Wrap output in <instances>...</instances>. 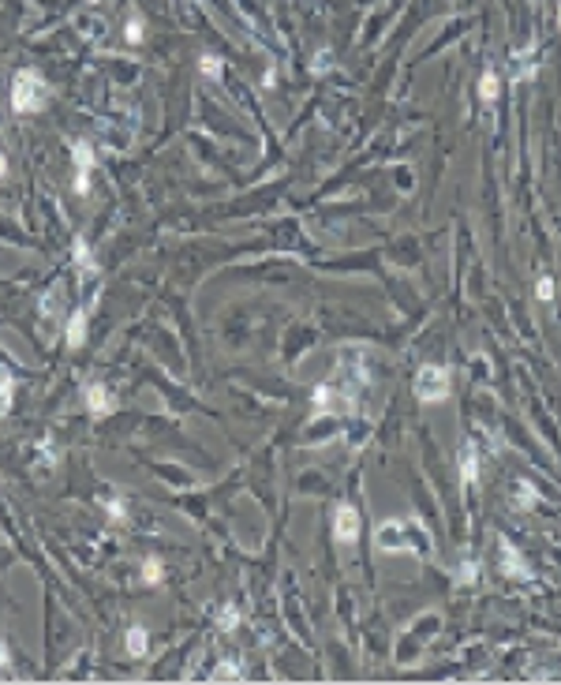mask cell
<instances>
[{
	"instance_id": "4316f807",
	"label": "cell",
	"mask_w": 561,
	"mask_h": 685,
	"mask_svg": "<svg viewBox=\"0 0 561 685\" xmlns=\"http://www.w3.org/2000/svg\"><path fill=\"white\" fill-rule=\"evenodd\" d=\"M195 4H202V0H195Z\"/></svg>"
},
{
	"instance_id": "277c9868",
	"label": "cell",
	"mask_w": 561,
	"mask_h": 685,
	"mask_svg": "<svg viewBox=\"0 0 561 685\" xmlns=\"http://www.w3.org/2000/svg\"><path fill=\"white\" fill-rule=\"evenodd\" d=\"M352 408H356V401H352V393H337L333 386H318L315 390V397H311V412L315 416H325V412H333V416H348Z\"/></svg>"
},
{
	"instance_id": "7c38bea8",
	"label": "cell",
	"mask_w": 561,
	"mask_h": 685,
	"mask_svg": "<svg viewBox=\"0 0 561 685\" xmlns=\"http://www.w3.org/2000/svg\"><path fill=\"white\" fill-rule=\"evenodd\" d=\"M502 558H505V573H509V577H531V573H528V565L516 558L513 543H502Z\"/></svg>"
},
{
	"instance_id": "30bf717a",
	"label": "cell",
	"mask_w": 561,
	"mask_h": 685,
	"mask_svg": "<svg viewBox=\"0 0 561 685\" xmlns=\"http://www.w3.org/2000/svg\"><path fill=\"white\" fill-rule=\"evenodd\" d=\"M75 266H79V273H83L86 281L98 273V266H94V259H90V247H86V240H83V236H79V240H75Z\"/></svg>"
},
{
	"instance_id": "3957f363",
	"label": "cell",
	"mask_w": 561,
	"mask_h": 685,
	"mask_svg": "<svg viewBox=\"0 0 561 685\" xmlns=\"http://www.w3.org/2000/svg\"><path fill=\"white\" fill-rule=\"evenodd\" d=\"M415 397L423 404H441L449 397V367L441 363H427L420 367V375H415Z\"/></svg>"
},
{
	"instance_id": "603a6c76",
	"label": "cell",
	"mask_w": 561,
	"mask_h": 685,
	"mask_svg": "<svg viewBox=\"0 0 561 685\" xmlns=\"http://www.w3.org/2000/svg\"><path fill=\"white\" fill-rule=\"evenodd\" d=\"M109 509H112V521H124V506L120 502H109Z\"/></svg>"
},
{
	"instance_id": "d6986e66",
	"label": "cell",
	"mask_w": 561,
	"mask_h": 685,
	"mask_svg": "<svg viewBox=\"0 0 561 685\" xmlns=\"http://www.w3.org/2000/svg\"><path fill=\"white\" fill-rule=\"evenodd\" d=\"M456 581H461V584H475V581H479V565L468 562L464 570H456Z\"/></svg>"
},
{
	"instance_id": "7a4b0ae2",
	"label": "cell",
	"mask_w": 561,
	"mask_h": 685,
	"mask_svg": "<svg viewBox=\"0 0 561 685\" xmlns=\"http://www.w3.org/2000/svg\"><path fill=\"white\" fill-rule=\"evenodd\" d=\"M49 101V86L34 68H19L11 83V109L16 113H42Z\"/></svg>"
},
{
	"instance_id": "8fae6325",
	"label": "cell",
	"mask_w": 561,
	"mask_h": 685,
	"mask_svg": "<svg viewBox=\"0 0 561 685\" xmlns=\"http://www.w3.org/2000/svg\"><path fill=\"white\" fill-rule=\"evenodd\" d=\"M498 90H502L498 72H482V79H479V98L487 101V105H494V101H498Z\"/></svg>"
},
{
	"instance_id": "44dd1931",
	"label": "cell",
	"mask_w": 561,
	"mask_h": 685,
	"mask_svg": "<svg viewBox=\"0 0 561 685\" xmlns=\"http://www.w3.org/2000/svg\"><path fill=\"white\" fill-rule=\"evenodd\" d=\"M535 296H539V300H550V296H554V281L543 278L539 285H535Z\"/></svg>"
},
{
	"instance_id": "5b68a950",
	"label": "cell",
	"mask_w": 561,
	"mask_h": 685,
	"mask_svg": "<svg viewBox=\"0 0 561 685\" xmlns=\"http://www.w3.org/2000/svg\"><path fill=\"white\" fill-rule=\"evenodd\" d=\"M83 397H86V408H90L94 419H105V416L116 412V397H112V390L105 386V382H90V386L83 390Z\"/></svg>"
},
{
	"instance_id": "4fadbf2b",
	"label": "cell",
	"mask_w": 561,
	"mask_h": 685,
	"mask_svg": "<svg viewBox=\"0 0 561 685\" xmlns=\"http://www.w3.org/2000/svg\"><path fill=\"white\" fill-rule=\"evenodd\" d=\"M127 652H132V655H146V629H142V625L127 629Z\"/></svg>"
},
{
	"instance_id": "7402d4cb",
	"label": "cell",
	"mask_w": 561,
	"mask_h": 685,
	"mask_svg": "<svg viewBox=\"0 0 561 685\" xmlns=\"http://www.w3.org/2000/svg\"><path fill=\"white\" fill-rule=\"evenodd\" d=\"M330 72V49H322L318 52V64H315V75H325Z\"/></svg>"
},
{
	"instance_id": "5bb4252c",
	"label": "cell",
	"mask_w": 561,
	"mask_h": 685,
	"mask_svg": "<svg viewBox=\"0 0 561 685\" xmlns=\"http://www.w3.org/2000/svg\"><path fill=\"white\" fill-rule=\"evenodd\" d=\"M461 465H464V483H475V476H479V457H475L472 446L461 453Z\"/></svg>"
},
{
	"instance_id": "9a60e30c",
	"label": "cell",
	"mask_w": 561,
	"mask_h": 685,
	"mask_svg": "<svg viewBox=\"0 0 561 685\" xmlns=\"http://www.w3.org/2000/svg\"><path fill=\"white\" fill-rule=\"evenodd\" d=\"M236 622H240V611L229 603V607L217 614V629H221V633H232V629H236Z\"/></svg>"
},
{
	"instance_id": "cb8c5ba5",
	"label": "cell",
	"mask_w": 561,
	"mask_h": 685,
	"mask_svg": "<svg viewBox=\"0 0 561 685\" xmlns=\"http://www.w3.org/2000/svg\"><path fill=\"white\" fill-rule=\"evenodd\" d=\"M11 659H8V648H4V640H0V670H4Z\"/></svg>"
},
{
	"instance_id": "9c48e42d",
	"label": "cell",
	"mask_w": 561,
	"mask_h": 685,
	"mask_svg": "<svg viewBox=\"0 0 561 685\" xmlns=\"http://www.w3.org/2000/svg\"><path fill=\"white\" fill-rule=\"evenodd\" d=\"M86 319H90L86 311H75L71 315V322H68V349H83V341H86Z\"/></svg>"
},
{
	"instance_id": "52a82bcc",
	"label": "cell",
	"mask_w": 561,
	"mask_h": 685,
	"mask_svg": "<svg viewBox=\"0 0 561 685\" xmlns=\"http://www.w3.org/2000/svg\"><path fill=\"white\" fill-rule=\"evenodd\" d=\"M359 513L352 509V506H341L337 509V517H333V536H337V543H356L359 539Z\"/></svg>"
},
{
	"instance_id": "e0dca14e",
	"label": "cell",
	"mask_w": 561,
	"mask_h": 685,
	"mask_svg": "<svg viewBox=\"0 0 561 685\" xmlns=\"http://www.w3.org/2000/svg\"><path fill=\"white\" fill-rule=\"evenodd\" d=\"M240 678H243V674H240V667L232 663V659H229L225 667H217V670H214V681H240Z\"/></svg>"
},
{
	"instance_id": "ffe728a7",
	"label": "cell",
	"mask_w": 561,
	"mask_h": 685,
	"mask_svg": "<svg viewBox=\"0 0 561 685\" xmlns=\"http://www.w3.org/2000/svg\"><path fill=\"white\" fill-rule=\"evenodd\" d=\"M199 64H202V75H210V79H221V64H217V57H210V52H206V57H202Z\"/></svg>"
},
{
	"instance_id": "2e32d148",
	"label": "cell",
	"mask_w": 561,
	"mask_h": 685,
	"mask_svg": "<svg viewBox=\"0 0 561 685\" xmlns=\"http://www.w3.org/2000/svg\"><path fill=\"white\" fill-rule=\"evenodd\" d=\"M161 562L158 558H146V562H142V581H146V584H161Z\"/></svg>"
},
{
	"instance_id": "8992f818",
	"label": "cell",
	"mask_w": 561,
	"mask_h": 685,
	"mask_svg": "<svg viewBox=\"0 0 561 685\" xmlns=\"http://www.w3.org/2000/svg\"><path fill=\"white\" fill-rule=\"evenodd\" d=\"M71 162H75V191L86 195L90 191V169H94V150H90V142H75Z\"/></svg>"
},
{
	"instance_id": "6da1fadb",
	"label": "cell",
	"mask_w": 561,
	"mask_h": 685,
	"mask_svg": "<svg viewBox=\"0 0 561 685\" xmlns=\"http://www.w3.org/2000/svg\"><path fill=\"white\" fill-rule=\"evenodd\" d=\"M378 550L386 555H400V550H415V555H430V536L423 532L420 521H382L374 532Z\"/></svg>"
},
{
	"instance_id": "ba28073f",
	"label": "cell",
	"mask_w": 561,
	"mask_h": 685,
	"mask_svg": "<svg viewBox=\"0 0 561 685\" xmlns=\"http://www.w3.org/2000/svg\"><path fill=\"white\" fill-rule=\"evenodd\" d=\"M11 401H16V382H11V371L0 363V419L11 412Z\"/></svg>"
},
{
	"instance_id": "d4e9b609",
	"label": "cell",
	"mask_w": 561,
	"mask_h": 685,
	"mask_svg": "<svg viewBox=\"0 0 561 685\" xmlns=\"http://www.w3.org/2000/svg\"><path fill=\"white\" fill-rule=\"evenodd\" d=\"M8 173V162H4V154H0V176H4Z\"/></svg>"
},
{
	"instance_id": "484cf974",
	"label": "cell",
	"mask_w": 561,
	"mask_h": 685,
	"mask_svg": "<svg viewBox=\"0 0 561 685\" xmlns=\"http://www.w3.org/2000/svg\"><path fill=\"white\" fill-rule=\"evenodd\" d=\"M557 23H561V11H557Z\"/></svg>"
},
{
	"instance_id": "ac0fdd59",
	"label": "cell",
	"mask_w": 561,
	"mask_h": 685,
	"mask_svg": "<svg viewBox=\"0 0 561 685\" xmlns=\"http://www.w3.org/2000/svg\"><path fill=\"white\" fill-rule=\"evenodd\" d=\"M124 38H127V42H132V45H139L142 38H146V34H142V19H139V16H132V19H127V34H124Z\"/></svg>"
}]
</instances>
